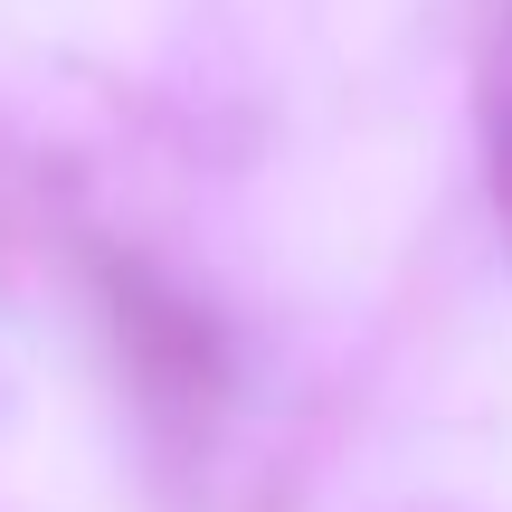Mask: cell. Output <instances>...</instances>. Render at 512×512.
<instances>
[{
  "mask_svg": "<svg viewBox=\"0 0 512 512\" xmlns=\"http://www.w3.org/2000/svg\"><path fill=\"white\" fill-rule=\"evenodd\" d=\"M105 304H114V342H124L133 380H143L152 418H190L200 427L228 389L219 332L200 323V304H181L171 285H152L143 266H105Z\"/></svg>",
  "mask_w": 512,
  "mask_h": 512,
  "instance_id": "6da1fadb",
  "label": "cell"
},
{
  "mask_svg": "<svg viewBox=\"0 0 512 512\" xmlns=\"http://www.w3.org/2000/svg\"><path fill=\"white\" fill-rule=\"evenodd\" d=\"M484 152H494V200L512 219V29L494 48V76H484Z\"/></svg>",
  "mask_w": 512,
  "mask_h": 512,
  "instance_id": "7a4b0ae2",
  "label": "cell"
},
{
  "mask_svg": "<svg viewBox=\"0 0 512 512\" xmlns=\"http://www.w3.org/2000/svg\"><path fill=\"white\" fill-rule=\"evenodd\" d=\"M0 238H10V181H0Z\"/></svg>",
  "mask_w": 512,
  "mask_h": 512,
  "instance_id": "3957f363",
  "label": "cell"
}]
</instances>
